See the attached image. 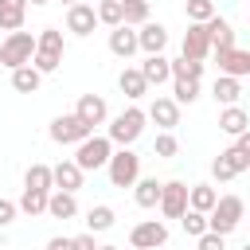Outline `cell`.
<instances>
[{
    "label": "cell",
    "mask_w": 250,
    "mask_h": 250,
    "mask_svg": "<svg viewBox=\"0 0 250 250\" xmlns=\"http://www.w3.org/2000/svg\"><path fill=\"white\" fill-rule=\"evenodd\" d=\"M59 62H62V31H59V27H43V31L35 35L31 66H35L39 74H51V70H59Z\"/></svg>",
    "instance_id": "cell-1"
},
{
    "label": "cell",
    "mask_w": 250,
    "mask_h": 250,
    "mask_svg": "<svg viewBox=\"0 0 250 250\" xmlns=\"http://www.w3.org/2000/svg\"><path fill=\"white\" fill-rule=\"evenodd\" d=\"M145 121H148V117H145V109H141V105H129V109H121V113L109 121V133H105V137H109V145L133 148V141L145 133Z\"/></svg>",
    "instance_id": "cell-2"
},
{
    "label": "cell",
    "mask_w": 250,
    "mask_h": 250,
    "mask_svg": "<svg viewBox=\"0 0 250 250\" xmlns=\"http://www.w3.org/2000/svg\"><path fill=\"white\" fill-rule=\"evenodd\" d=\"M242 211H246L242 195H219L215 207L207 211V230H215V234H230V230H238Z\"/></svg>",
    "instance_id": "cell-3"
},
{
    "label": "cell",
    "mask_w": 250,
    "mask_h": 250,
    "mask_svg": "<svg viewBox=\"0 0 250 250\" xmlns=\"http://www.w3.org/2000/svg\"><path fill=\"white\" fill-rule=\"evenodd\" d=\"M31 55H35V35L31 31H8L4 35V43H0V66H8V70H16V66H23V62H31Z\"/></svg>",
    "instance_id": "cell-4"
},
{
    "label": "cell",
    "mask_w": 250,
    "mask_h": 250,
    "mask_svg": "<svg viewBox=\"0 0 250 250\" xmlns=\"http://www.w3.org/2000/svg\"><path fill=\"white\" fill-rule=\"evenodd\" d=\"M109 152H113V145H109V137H98V133H90L86 141H78V152L70 156L82 172H98V168H105V160H109Z\"/></svg>",
    "instance_id": "cell-5"
},
{
    "label": "cell",
    "mask_w": 250,
    "mask_h": 250,
    "mask_svg": "<svg viewBox=\"0 0 250 250\" xmlns=\"http://www.w3.org/2000/svg\"><path fill=\"white\" fill-rule=\"evenodd\" d=\"M105 172H109V184L113 188H133V180L141 176V156L133 148H117V152H109Z\"/></svg>",
    "instance_id": "cell-6"
},
{
    "label": "cell",
    "mask_w": 250,
    "mask_h": 250,
    "mask_svg": "<svg viewBox=\"0 0 250 250\" xmlns=\"http://www.w3.org/2000/svg\"><path fill=\"white\" fill-rule=\"evenodd\" d=\"M168 242V227L160 223V219H145V223H137L133 230H129V246L133 250H156V246H164Z\"/></svg>",
    "instance_id": "cell-7"
},
{
    "label": "cell",
    "mask_w": 250,
    "mask_h": 250,
    "mask_svg": "<svg viewBox=\"0 0 250 250\" xmlns=\"http://www.w3.org/2000/svg\"><path fill=\"white\" fill-rule=\"evenodd\" d=\"M160 215L164 219H180L184 211H188V184L184 180H168V184H160Z\"/></svg>",
    "instance_id": "cell-8"
},
{
    "label": "cell",
    "mask_w": 250,
    "mask_h": 250,
    "mask_svg": "<svg viewBox=\"0 0 250 250\" xmlns=\"http://www.w3.org/2000/svg\"><path fill=\"white\" fill-rule=\"evenodd\" d=\"M74 117L94 133L98 125H105V117H109V105H105V98L102 94H82L78 98V105H74Z\"/></svg>",
    "instance_id": "cell-9"
},
{
    "label": "cell",
    "mask_w": 250,
    "mask_h": 250,
    "mask_svg": "<svg viewBox=\"0 0 250 250\" xmlns=\"http://www.w3.org/2000/svg\"><path fill=\"white\" fill-rule=\"evenodd\" d=\"M90 137V129L74 117V113H59L55 121H51V141L55 145H78V141H86Z\"/></svg>",
    "instance_id": "cell-10"
},
{
    "label": "cell",
    "mask_w": 250,
    "mask_h": 250,
    "mask_svg": "<svg viewBox=\"0 0 250 250\" xmlns=\"http://www.w3.org/2000/svg\"><path fill=\"white\" fill-rule=\"evenodd\" d=\"M215 62H219V74H230V78L250 74V51H242V47H219Z\"/></svg>",
    "instance_id": "cell-11"
},
{
    "label": "cell",
    "mask_w": 250,
    "mask_h": 250,
    "mask_svg": "<svg viewBox=\"0 0 250 250\" xmlns=\"http://www.w3.org/2000/svg\"><path fill=\"white\" fill-rule=\"evenodd\" d=\"M164 47H168V27L156 23V20H145L141 31H137V51H145V55H160Z\"/></svg>",
    "instance_id": "cell-12"
},
{
    "label": "cell",
    "mask_w": 250,
    "mask_h": 250,
    "mask_svg": "<svg viewBox=\"0 0 250 250\" xmlns=\"http://www.w3.org/2000/svg\"><path fill=\"white\" fill-rule=\"evenodd\" d=\"M94 27H98L94 4H82V0H78V4L66 8V31H70V35H90Z\"/></svg>",
    "instance_id": "cell-13"
},
{
    "label": "cell",
    "mask_w": 250,
    "mask_h": 250,
    "mask_svg": "<svg viewBox=\"0 0 250 250\" xmlns=\"http://www.w3.org/2000/svg\"><path fill=\"white\" fill-rule=\"evenodd\" d=\"M211 55V39H207V23H188L184 31V59H207Z\"/></svg>",
    "instance_id": "cell-14"
},
{
    "label": "cell",
    "mask_w": 250,
    "mask_h": 250,
    "mask_svg": "<svg viewBox=\"0 0 250 250\" xmlns=\"http://www.w3.org/2000/svg\"><path fill=\"white\" fill-rule=\"evenodd\" d=\"M145 117H148V121H156L160 129H176V125H180V105H176L172 98L156 94V98H152V105L145 109Z\"/></svg>",
    "instance_id": "cell-15"
},
{
    "label": "cell",
    "mask_w": 250,
    "mask_h": 250,
    "mask_svg": "<svg viewBox=\"0 0 250 250\" xmlns=\"http://www.w3.org/2000/svg\"><path fill=\"white\" fill-rule=\"evenodd\" d=\"M82 168L74 164V160H59L55 168H51V188H59V191H78L82 188Z\"/></svg>",
    "instance_id": "cell-16"
},
{
    "label": "cell",
    "mask_w": 250,
    "mask_h": 250,
    "mask_svg": "<svg viewBox=\"0 0 250 250\" xmlns=\"http://www.w3.org/2000/svg\"><path fill=\"white\" fill-rule=\"evenodd\" d=\"M47 215L51 219H74L78 215V199H74V191H59V188H51L47 191Z\"/></svg>",
    "instance_id": "cell-17"
},
{
    "label": "cell",
    "mask_w": 250,
    "mask_h": 250,
    "mask_svg": "<svg viewBox=\"0 0 250 250\" xmlns=\"http://www.w3.org/2000/svg\"><path fill=\"white\" fill-rule=\"evenodd\" d=\"M109 51H113L117 59H133V55H137V31L125 27V23L109 27Z\"/></svg>",
    "instance_id": "cell-18"
},
{
    "label": "cell",
    "mask_w": 250,
    "mask_h": 250,
    "mask_svg": "<svg viewBox=\"0 0 250 250\" xmlns=\"http://www.w3.org/2000/svg\"><path fill=\"white\" fill-rule=\"evenodd\" d=\"M137 70H141V78L148 82V90H152V86H164V82L172 78V70H168V59H164V51H160V55H148V59H145V62H141Z\"/></svg>",
    "instance_id": "cell-19"
},
{
    "label": "cell",
    "mask_w": 250,
    "mask_h": 250,
    "mask_svg": "<svg viewBox=\"0 0 250 250\" xmlns=\"http://www.w3.org/2000/svg\"><path fill=\"white\" fill-rule=\"evenodd\" d=\"M219 129H223L227 137H242V133L250 129L246 109H242V105H223V113H219Z\"/></svg>",
    "instance_id": "cell-20"
},
{
    "label": "cell",
    "mask_w": 250,
    "mask_h": 250,
    "mask_svg": "<svg viewBox=\"0 0 250 250\" xmlns=\"http://www.w3.org/2000/svg\"><path fill=\"white\" fill-rule=\"evenodd\" d=\"M223 160L234 168V176H242V172H250V133H242V137H234V145L223 152Z\"/></svg>",
    "instance_id": "cell-21"
},
{
    "label": "cell",
    "mask_w": 250,
    "mask_h": 250,
    "mask_svg": "<svg viewBox=\"0 0 250 250\" xmlns=\"http://www.w3.org/2000/svg\"><path fill=\"white\" fill-rule=\"evenodd\" d=\"M133 199H137V207H156L160 203V180L156 176H137L133 180Z\"/></svg>",
    "instance_id": "cell-22"
},
{
    "label": "cell",
    "mask_w": 250,
    "mask_h": 250,
    "mask_svg": "<svg viewBox=\"0 0 250 250\" xmlns=\"http://www.w3.org/2000/svg\"><path fill=\"white\" fill-rule=\"evenodd\" d=\"M207 39H211V51H219V47H234V27H230V20H223L219 12L207 20Z\"/></svg>",
    "instance_id": "cell-23"
},
{
    "label": "cell",
    "mask_w": 250,
    "mask_h": 250,
    "mask_svg": "<svg viewBox=\"0 0 250 250\" xmlns=\"http://www.w3.org/2000/svg\"><path fill=\"white\" fill-rule=\"evenodd\" d=\"M27 16V0H0V31H20Z\"/></svg>",
    "instance_id": "cell-24"
},
{
    "label": "cell",
    "mask_w": 250,
    "mask_h": 250,
    "mask_svg": "<svg viewBox=\"0 0 250 250\" xmlns=\"http://www.w3.org/2000/svg\"><path fill=\"white\" fill-rule=\"evenodd\" d=\"M117 86H121V94H125L129 102H137V98H145V94H148V82L141 78V70H137V66H125V70L117 74Z\"/></svg>",
    "instance_id": "cell-25"
},
{
    "label": "cell",
    "mask_w": 250,
    "mask_h": 250,
    "mask_svg": "<svg viewBox=\"0 0 250 250\" xmlns=\"http://www.w3.org/2000/svg\"><path fill=\"white\" fill-rule=\"evenodd\" d=\"M215 102H223V105H238V98H242V78H230V74H219L215 78Z\"/></svg>",
    "instance_id": "cell-26"
},
{
    "label": "cell",
    "mask_w": 250,
    "mask_h": 250,
    "mask_svg": "<svg viewBox=\"0 0 250 250\" xmlns=\"http://www.w3.org/2000/svg\"><path fill=\"white\" fill-rule=\"evenodd\" d=\"M39 82H43V74H39L31 62H23V66H16V70H12V90H20V94H35V90H39Z\"/></svg>",
    "instance_id": "cell-27"
},
{
    "label": "cell",
    "mask_w": 250,
    "mask_h": 250,
    "mask_svg": "<svg viewBox=\"0 0 250 250\" xmlns=\"http://www.w3.org/2000/svg\"><path fill=\"white\" fill-rule=\"evenodd\" d=\"M215 199H219V191H215L211 184H191V188H188V207H191V211H203V215H207V211L215 207Z\"/></svg>",
    "instance_id": "cell-28"
},
{
    "label": "cell",
    "mask_w": 250,
    "mask_h": 250,
    "mask_svg": "<svg viewBox=\"0 0 250 250\" xmlns=\"http://www.w3.org/2000/svg\"><path fill=\"white\" fill-rule=\"evenodd\" d=\"M27 219H39V215H47V191H35V188H23V195H20V203H16Z\"/></svg>",
    "instance_id": "cell-29"
},
{
    "label": "cell",
    "mask_w": 250,
    "mask_h": 250,
    "mask_svg": "<svg viewBox=\"0 0 250 250\" xmlns=\"http://www.w3.org/2000/svg\"><path fill=\"white\" fill-rule=\"evenodd\" d=\"M109 227H113V207L98 203V207L86 211V230H90V234H102V230H109Z\"/></svg>",
    "instance_id": "cell-30"
},
{
    "label": "cell",
    "mask_w": 250,
    "mask_h": 250,
    "mask_svg": "<svg viewBox=\"0 0 250 250\" xmlns=\"http://www.w3.org/2000/svg\"><path fill=\"white\" fill-rule=\"evenodd\" d=\"M148 20V0H129V4H121V23L125 27H141Z\"/></svg>",
    "instance_id": "cell-31"
},
{
    "label": "cell",
    "mask_w": 250,
    "mask_h": 250,
    "mask_svg": "<svg viewBox=\"0 0 250 250\" xmlns=\"http://www.w3.org/2000/svg\"><path fill=\"white\" fill-rule=\"evenodd\" d=\"M172 82H176V90H172L176 105H191L199 98V78H172Z\"/></svg>",
    "instance_id": "cell-32"
},
{
    "label": "cell",
    "mask_w": 250,
    "mask_h": 250,
    "mask_svg": "<svg viewBox=\"0 0 250 250\" xmlns=\"http://www.w3.org/2000/svg\"><path fill=\"white\" fill-rule=\"evenodd\" d=\"M168 70H172V78H199L203 74V62L199 59H168Z\"/></svg>",
    "instance_id": "cell-33"
},
{
    "label": "cell",
    "mask_w": 250,
    "mask_h": 250,
    "mask_svg": "<svg viewBox=\"0 0 250 250\" xmlns=\"http://www.w3.org/2000/svg\"><path fill=\"white\" fill-rule=\"evenodd\" d=\"M23 188H35V191H51V168L47 164H31L23 172Z\"/></svg>",
    "instance_id": "cell-34"
},
{
    "label": "cell",
    "mask_w": 250,
    "mask_h": 250,
    "mask_svg": "<svg viewBox=\"0 0 250 250\" xmlns=\"http://www.w3.org/2000/svg\"><path fill=\"white\" fill-rule=\"evenodd\" d=\"M94 16H98V23L117 27V23H121V0H102V4L94 8Z\"/></svg>",
    "instance_id": "cell-35"
},
{
    "label": "cell",
    "mask_w": 250,
    "mask_h": 250,
    "mask_svg": "<svg viewBox=\"0 0 250 250\" xmlns=\"http://www.w3.org/2000/svg\"><path fill=\"white\" fill-rule=\"evenodd\" d=\"M152 152H156V156H164V160H172V156L180 152V141L172 137V129H160V133H156V141H152Z\"/></svg>",
    "instance_id": "cell-36"
},
{
    "label": "cell",
    "mask_w": 250,
    "mask_h": 250,
    "mask_svg": "<svg viewBox=\"0 0 250 250\" xmlns=\"http://www.w3.org/2000/svg\"><path fill=\"white\" fill-rule=\"evenodd\" d=\"M180 227H184V234L199 238V234L207 230V215H203V211H191V207H188V211L180 215Z\"/></svg>",
    "instance_id": "cell-37"
},
{
    "label": "cell",
    "mask_w": 250,
    "mask_h": 250,
    "mask_svg": "<svg viewBox=\"0 0 250 250\" xmlns=\"http://www.w3.org/2000/svg\"><path fill=\"white\" fill-rule=\"evenodd\" d=\"M188 23H207L215 16V0H188Z\"/></svg>",
    "instance_id": "cell-38"
},
{
    "label": "cell",
    "mask_w": 250,
    "mask_h": 250,
    "mask_svg": "<svg viewBox=\"0 0 250 250\" xmlns=\"http://www.w3.org/2000/svg\"><path fill=\"white\" fill-rule=\"evenodd\" d=\"M211 176H215L219 184H227V180H234V168H230V164L223 160V152H219V156L211 160Z\"/></svg>",
    "instance_id": "cell-39"
},
{
    "label": "cell",
    "mask_w": 250,
    "mask_h": 250,
    "mask_svg": "<svg viewBox=\"0 0 250 250\" xmlns=\"http://www.w3.org/2000/svg\"><path fill=\"white\" fill-rule=\"evenodd\" d=\"M199 250H227V234L203 230V234H199Z\"/></svg>",
    "instance_id": "cell-40"
},
{
    "label": "cell",
    "mask_w": 250,
    "mask_h": 250,
    "mask_svg": "<svg viewBox=\"0 0 250 250\" xmlns=\"http://www.w3.org/2000/svg\"><path fill=\"white\" fill-rule=\"evenodd\" d=\"M16 215H20V207H16L12 199H4V195H0V227H8V223H16Z\"/></svg>",
    "instance_id": "cell-41"
},
{
    "label": "cell",
    "mask_w": 250,
    "mask_h": 250,
    "mask_svg": "<svg viewBox=\"0 0 250 250\" xmlns=\"http://www.w3.org/2000/svg\"><path fill=\"white\" fill-rule=\"evenodd\" d=\"M70 250H98V242H94V234L86 230V234H74V238H70Z\"/></svg>",
    "instance_id": "cell-42"
},
{
    "label": "cell",
    "mask_w": 250,
    "mask_h": 250,
    "mask_svg": "<svg viewBox=\"0 0 250 250\" xmlns=\"http://www.w3.org/2000/svg\"><path fill=\"white\" fill-rule=\"evenodd\" d=\"M47 250H70V238L55 234V238H47Z\"/></svg>",
    "instance_id": "cell-43"
},
{
    "label": "cell",
    "mask_w": 250,
    "mask_h": 250,
    "mask_svg": "<svg viewBox=\"0 0 250 250\" xmlns=\"http://www.w3.org/2000/svg\"><path fill=\"white\" fill-rule=\"evenodd\" d=\"M98 250H121V246H98Z\"/></svg>",
    "instance_id": "cell-44"
},
{
    "label": "cell",
    "mask_w": 250,
    "mask_h": 250,
    "mask_svg": "<svg viewBox=\"0 0 250 250\" xmlns=\"http://www.w3.org/2000/svg\"><path fill=\"white\" fill-rule=\"evenodd\" d=\"M31 4H51V0H31Z\"/></svg>",
    "instance_id": "cell-45"
},
{
    "label": "cell",
    "mask_w": 250,
    "mask_h": 250,
    "mask_svg": "<svg viewBox=\"0 0 250 250\" xmlns=\"http://www.w3.org/2000/svg\"><path fill=\"white\" fill-rule=\"evenodd\" d=\"M62 4H66V8H70V4H78V0H62Z\"/></svg>",
    "instance_id": "cell-46"
},
{
    "label": "cell",
    "mask_w": 250,
    "mask_h": 250,
    "mask_svg": "<svg viewBox=\"0 0 250 250\" xmlns=\"http://www.w3.org/2000/svg\"><path fill=\"white\" fill-rule=\"evenodd\" d=\"M121 4H129V0H121Z\"/></svg>",
    "instance_id": "cell-47"
}]
</instances>
